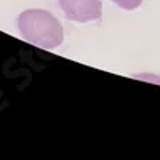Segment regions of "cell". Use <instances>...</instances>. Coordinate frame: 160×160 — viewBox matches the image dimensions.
<instances>
[{"label":"cell","instance_id":"1","mask_svg":"<svg viewBox=\"0 0 160 160\" xmlns=\"http://www.w3.org/2000/svg\"><path fill=\"white\" fill-rule=\"evenodd\" d=\"M18 28L26 42L43 50H55L62 42L61 22L45 10H26L18 18Z\"/></svg>","mask_w":160,"mask_h":160},{"label":"cell","instance_id":"2","mask_svg":"<svg viewBox=\"0 0 160 160\" xmlns=\"http://www.w3.org/2000/svg\"><path fill=\"white\" fill-rule=\"evenodd\" d=\"M66 18L75 22L96 21L101 16V0H59Z\"/></svg>","mask_w":160,"mask_h":160},{"label":"cell","instance_id":"3","mask_svg":"<svg viewBox=\"0 0 160 160\" xmlns=\"http://www.w3.org/2000/svg\"><path fill=\"white\" fill-rule=\"evenodd\" d=\"M112 2L123 10H135L142 3V0H112Z\"/></svg>","mask_w":160,"mask_h":160}]
</instances>
